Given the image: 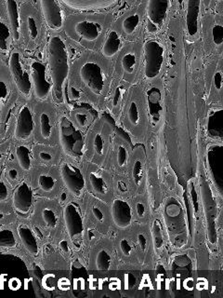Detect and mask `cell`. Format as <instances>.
I'll use <instances>...</instances> for the list:
<instances>
[{"instance_id": "obj_1", "label": "cell", "mask_w": 223, "mask_h": 298, "mask_svg": "<svg viewBox=\"0 0 223 298\" xmlns=\"http://www.w3.org/2000/svg\"><path fill=\"white\" fill-rule=\"evenodd\" d=\"M49 64L55 98L61 102L69 74V54L66 42L60 36H54L49 39Z\"/></svg>"}, {"instance_id": "obj_2", "label": "cell", "mask_w": 223, "mask_h": 298, "mask_svg": "<svg viewBox=\"0 0 223 298\" xmlns=\"http://www.w3.org/2000/svg\"><path fill=\"white\" fill-rule=\"evenodd\" d=\"M60 139L66 153L76 158L84 153L85 144L82 133L67 116H62L60 120Z\"/></svg>"}, {"instance_id": "obj_3", "label": "cell", "mask_w": 223, "mask_h": 298, "mask_svg": "<svg viewBox=\"0 0 223 298\" xmlns=\"http://www.w3.org/2000/svg\"><path fill=\"white\" fill-rule=\"evenodd\" d=\"M144 50V75L149 79L159 76L164 65L163 45L157 40H148L143 47Z\"/></svg>"}, {"instance_id": "obj_4", "label": "cell", "mask_w": 223, "mask_h": 298, "mask_svg": "<svg viewBox=\"0 0 223 298\" xmlns=\"http://www.w3.org/2000/svg\"><path fill=\"white\" fill-rule=\"evenodd\" d=\"M9 67L11 71V77L16 85L17 90L25 97H29L31 95L33 84L30 78V75L27 69L23 67L22 62V57L19 52L14 51L11 53L9 61Z\"/></svg>"}, {"instance_id": "obj_5", "label": "cell", "mask_w": 223, "mask_h": 298, "mask_svg": "<svg viewBox=\"0 0 223 298\" xmlns=\"http://www.w3.org/2000/svg\"><path fill=\"white\" fill-rule=\"evenodd\" d=\"M79 75L83 83L93 94L96 95L103 94L105 87V77L103 68L98 63L93 61L86 62L80 67Z\"/></svg>"}, {"instance_id": "obj_6", "label": "cell", "mask_w": 223, "mask_h": 298, "mask_svg": "<svg viewBox=\"0 0 223 298\" xmlns=\"http://www.w3.org/2000/svg\"><path fill=\"white\" fill-rule=\"evenodd\" d=\"M60 173L68 191L76 198H80L86 189V179L80 168L66 162L60 166Z\"/></svg>"}, {"instance_id": "obj_7", "label": "cell", "mask_w": 223, "mask_h": 298, "mask_svg": "<svg viewBox=\"0 0 223 298\" xmlns=\"http://www.w3.org/2000/svg\"><path fill=\"white\" fill-rule=\"evenodd\" d=\"M169 0H149L147 5L148 31L156 33L168 17Z\"/></svg>"}, {"instance_id": "obj_8", "label": "cell", "mask_w": 223, "mask_h": 298, "mask_svg": "<svg viewBox=\"0 0 223 298\" xmlns=\"http://www.w3.org/2000/svg\"><path fill=\"white\" fill-rule=\"evenodd\" d=\"M30 68L36 97L41 101L48 99L52 86L48 80L47 69L45 65L41 62L33 61L31 63Z\"/></svg>"}, {"instance_id": "obj_9", "label": "cell", "mask_w": 223, "mask_h": 298, "mask_svg": "<svg viewBox=\"0 0 223 298\" xmlns=\"http://www.w3.org/2000/svg\"><path fill=\"white\" fill-rule=\"evenodd\" d=\"M63 219L66 230L71 240L81 236L84 232V221L79 205L71 201L63 209Z\"/></svg>"}, {"instance_id": "obj_10", "label": "cell", "mask_w": 223, "mask_h": 298, "mask_svg": "<svg viewBox=\"0 0 223 298\" xmlns=\"http://www.w3.org/2000/svg\"><path fill=\"white\" fill-rule=\"evenodd\" d=\"M35 121L30 106L24 105L21 107L17 116L14 136L19 141H25L33 135Z\"/></svg>"}, {"instance_id": "obj_11", "label": "cell", "mask_w": 223, "mask_h": 298, "mask_svg": "<svg viewBox=\"0 0 223 298\" xmlns=\"http://www.w3.org/2000/svg\"><path fill=\"white\" fill-rule=\"evenodd\" d=\"M33 190L26 181L21 183L12 195V204L21 216H26L33 206Z\"/></svg>"}, {"instance_id": "obj_12", "label": "cell", "mask_w": 223, "mask_h": 298, "mask_svg": "<svg viewBox=\"0 0 223 298\" xmlns=\"http://www.w3.org/2000/svg\"><path fill=\"white\" fill-rule=\"evenodd\" d=\"M44 18L49 29L60 30L65 23V14L58 0H40Z\"/></svg>"}, {"instance_id": "obj_13", "label": "cell", "mask_w": 223, "mask_h": 298, "mask_svg": "<svg viewBox=\"0 0 223 298\" xmlns=\"http://www.w3.org/2000/svg\"><path fill=\"white\" fill-rule=\"evenodd\" d=\"M111 216L115 226L119 228H126L132 222V209L128 201L124 199H114L111 204Z\"/></svg>"}, {"instance_id": "obj_14", "label": "cell", "mask_w": 223, "mask_h": 298, "mask_svg": "<svg viewBox=\"0 0 223 298\" xmlns=\"http://www.w3.org/2000/svg\"><path fill=\"white\" fill-rule=\"evenodd\" d=\"M103 31V26L101 23L90 20H82L75 24V32L87 41L93 42L99 39Z\"/></svg>"}, {"instance_id": "obj_15", "label": "cell", "mask_w": 223, "mask_h": 298, "mask_svg": "<svg viewBox=\"0 0 223 298\" xmlns=\"http://www.w3.org/2000/svg\"><path fill=\"white\" fill-rule=\"evenodd\" d=\"M70 9L76 11L103 10L114 5L117 0H61Z\"/></svg>"}, {"instance_id": "obj_16", "label": "cell", "mask_w": 223, "mask_h": 298, "mask_svg": "<svg viewBox=\"0 0 223 298\" xmlns=\"http://www.w3.org/2000/svg\"><path fill=\"white\" fill-rule=\"evenodd\" d=\"M18 237L21 240L23 246L31 254H38L39 253V244L38 241L32 228L27 225L22 224L17 228Z\"/></svg>"}, {"instance_id": "obj_17", "label": "cell", "mask_w": 223, "mask_h": 298, "mask_svg": "<svg viewBox=\"0 0 223 298\" xmlns=\"http://www.w3.org/2000/svg\"><path fill=\"white\" fill-rule=\"evenodd\" d=\"M200 12V0H188L187 30L190 37H196L198 32V19Z\"/></svg>"}, {"instance_id": "obj_18", "label": "cell", "mask_w": 223, "mask_h": 298, "mask_svg": "<svg viewBox=\"0 0 223 298\" xmlns=\"http://www.w3.org/2000/svg\"><path fill=\"white\" fill-rule=\"evenodd\" d=\"M148 109L152 122L157 123L162 111L161 93L157 88H150L147 93Z\"/></svg>"}, {"instance_id": "obj_19", "label": "cell", "mask_w": 223, "mask_h": 298, "mask_svg": "<svg viewBox=\"0 0 223 298\" xmlns=\"http://www.w3.org/2000/svg\"><path fill=\"white\" fill-rule=\"evenodd\" d=\"M6 4H7V11L10 16L14 39L18 41L21 39V18H20L18 4H17L16 0H6Z\"/></svg>"}, {"instance_id": "obj_20", "label": "cell", "mask_w": 223, "mask_h": 298, "mask_svg": "<svg viewBox=\"0 0 223 298\" xmlns=\"http://www.w3.org/2000/svg\"><path fill=\"white\" fill-rule=\"evenodd\" d=\"M121 47H122V39L119 34L114 30H112L108 34L107 39L104 43V46L102 48V52L105 57L111 58V57H114L119 51Z\"/></svg>"}, {"instance_id": "obj_21", "label": "cell", "mask_w": 223, "mask_h": 298, "mask_svg": "<svg viewBox=\"0 0 223 298\" xmlns=\"http://www.w3.org/2000/svg\"><path fill=\"white\" fill-rule=\"evenodd\" d=\"M207 131L213 138H222V110L218 109L211 113L208 117Z\"/></svg>"}, {"instance_id": "obj_22", "label": "cell", "mask_w": 223, "mask_h": 298, "mask_svg": "<svg viewBox=\"0 0 223 298\" xmlns=\"http://www.w3.org/2000/svg\"><path fill=\"white\" fill-rule=\"evenodd\" d=\"M88 180L95 193L103 197H106L109 194V185L105 178L98 171H90L88 174Z\"/></svg>"}, {"instance_id": "obj_23", "label": "cell", "mask_w": 223, "mask_h": 298, "mask_svg": "<svg viewBox=\"0 0 223 298\" xmlns=\"http://www.w3.org/2000/svg\"><path fill=\"white\" fill-rule=\"evenodd\" d=\"M39 133L44 140H49L53 135V122L47 111H42L38 117Z\"/></svg>"}, {"instance_id": "obj_24", "label": "cell", "mask_w": 223, "mask_h": 298, "mask_svg": "<svg viewBox=\"0 0 223 298\" xmlns=\"http://www.w3.org/2000/svg\"><path fill=\"white\" fill-rule=\"evenodd\" d=\"M38 187L44 193L50 194L54 192L58 187L57 178L49 172L40 173L37 179Z\"/></svg>"}, {"instance_id": "obj_25", "label": "cell", "mask_w": 223, "mask_h": 298, "mask_svg": "<svg viewBox=\"0 0 223 298\" xmlns=\"http://www.w3.org/2000/svg\"><path fill=\"white\" fill-rule=\"evenodd\" d=\"M17 161L19 166L23 171H29L32 169V158H31V152L26 145H19L17 146L16 150Z\"/></svg>"}, {"instance_id": "obj_26", "label": "cell", "mask_w": 223, "mask_h": 298, "mask_svg": "<svg viewBox=\"0 0 223 298\" xmlns=\"http://www.w3.org/2000/svg\"><path fill=\"white\" fill-rule=\"evenodd\" d=\"M40 217H41V220L43 222L44 225L47 227L55 228L56 226H58V222H59L58 215H57L56 211L51 207H49V206L43 207L41 213H40Z\"/></svg>"}, {"instance_id": "obj_27", "label": "cell", "mask_w": 223, "mask_h": 298, "mask_svg": "<svg viewBox=\"0 0 223 298\" xmlns=\"http://www.w3.org/2000/svg\"><path fill=\"white\" fill-rule=\"evenodd\" d=\"M17 245V239L11 228L0 229V249L13 248Z\"/></svg>"}, {"instance_id": "obj_28", "label": "cell", "mask_w": 223, "mask_h": 298, "mask_svg": "<svg viewBox=\"0 0 223 298\" xmlns=\"http://www.w3.org/2000/svg\"><path fill=\"white\" fill-rule=\"evenodd\" d=\"M112 265V258L107 251L101 250L99 251L95 257V266L96 270L101 271H109Z\"/></svg>"}, {"instance_id": "obj_29", "label": "cell", "mask_w": 223, "mask_h": 298, "mask_svg": "<svg viewBox=\"0 0 223 298\" xmlns=\"http://www.w3.org/2000/svg\"><path fill=\"white\" fill-rule=\"evenodd\" d=\"M140 24V16L139 14L134 13L126 17L122 22V29L126 35H132L136 32L137 28Z\"/></svg>"}, {"instance_id": "obj_30", "label": "cell", "mask_w": 223, "mask_h": 298, "mask_svg": "<svg viewBox=\"0 0 223 298\" xmlns=\"http://www.w3.org/2000/svg\"><path fill=\"white\" fill-rule=\"evenodd\" d=\"M137 58L135 52L133 51H129L126 52L125 55L123 56L122 61H121V66L124 69V71L128 74H133L136 68Z\"/></svg>"}, {"instance_id": "obj_31", "label": "cell", "mask_w": 223, "mask_h": 298, "mask_svg": "<svg viewBox=\"0 0 223 298\" xmlns=\"http://www.w3.org/2000/svg\"><path fill=\"white\" fill-rule=\"evenodd\" d=\"M11 40L10 29L4 22L0 21V51L7 52L9 50Z\"/></svg>"}, {"instance_id": "obj_32", "label": "cell", "mask_w": 223, "mask_h": 298, "mask_svg": "<svg viewBox=\"0 0 223 298\" xmlns=\"http://www.w3.org/2000/svg\"><path fill=\"white\" fill-rule=\"evenodd\" d=\"M128 118H129V122H131V125L133 126H137L140 123V120H141L140 111L135 102H132L130 105L129 110H128Z\"/></svg>"}, {"instance_id": "obj_33", "label": "cell", "mask_w": 223, "mask_h": 298, "mask_svg": "<svg viewBox=\"0 0 223 298\" xmlns=\"http://www.w3.org/2000/svg\"><path fill=\"white\" fill-rule=\"evenodd\" d=\"M132 176L137 186H140L142 181V176H143V164H142V160H137L134 161Z\"/></svg>"}, {"instance_id": "obj_34", "label": "cell", "mask_w": 223, "mask_h": 298, "mask_svg": "<svg viewBox=\"0 0 223 298\" xmlns=\"http://www.w3.org/2000/svg\"><path fill=\"white\" fill-rule=\"evenodd\" d=\"M27 27H28V34H29V37L31 38V39H38V22L37 20L35 19V17L30 15L27 17Z\"/></svg>"}, {"instance_id": "obj_35", "label": "cell", "mask_w": 223, "mask_h": 298, "mask_svg": "<svg viewBox=\"0 0 223 298\" xmlns=\"http://www.w3.org/2000/svg\"><path fill=\"white\" fill-rule=\"evenodd\" d=\"M212 38L214 43L216 45L222 44L223 42V26L220 24H215L212 28Z\"/></svg>"}, {"instance_id": "obj_36", "label": "cell", "mask_w": 223, "mask_h": 298, "mask_svg": "<svg viewBox=\"0 0 223 298\" xmlns=\"http://www.w3.org/2000/svg\"><path fill=\"white\" fill-rule=\"evenodd\" d=\"M129 160V152L124 145H120L117 151V164L119 167L126 165Z\"/></svg>"}, {"instance_id": "obj_37", "label": "cell", "mask_w": 223, "mask_h": 298, "mask_svg": "<svg viewBox=\"0 0 223 298\" xmlns=\"http://www.w3.org/2000/svg\"><path fill=\"white\" fill-rule=\"evenodd\" d=\"M93 147L97 154L103 155L104 152V139L101 134H96L93 141Z\"/></svg>"}, {"instance_id": "obj_38", "label": "cell", "mask_w": 223, "mask_h": 298, "mask_svg": "<svg viewBox=\"0 0 223 298\" xmlns=\"http://www.w3.org/2000/svg\"><path fill=\"white\" fill-rule=\"evenodd\" d=\"M153 237H154V241H155V245L157 247H161V245L163 243V239H162L161 226L158 222H155L153 225Z\"/></svg>"}, {"instance_id": "obj_39", "label": "cell", "mask_w": 223, "mask_h": 298, "mask_svg": "<svg viewBox=\"0 0 223 298\" xmlns=\"http://www.w3.org/2000/svg\"><path fill=\"white\" fill-rule=\"evenodd\" d=\"M120 249L122 251V253L125 256H130L131 253H132V245H131V242L128 239H122L119 243Z\"/></svg>"}, {"instance_id": "obj_40", "label": "cell", "mask_w": 223, "mask_h": 298, "mask_svg": "<svg viewBox=\"0 0 223 298\" xmlns=\"http://www.w3.org/2000/svg\"><path fill=\"white\" fill-rule=\"evenodd\" d=\"M9 196H10L9 188L7 187L5 182L0 179V203L5 202L6 200L9 199Z\"/></svg>"}, {"instance_id": "obj_41", "label": "cell", "mask_w": 223, "mask_h": 298, "mask_svg": "<svg viewBox=\"0 0 223 298\" xmlns=\"http://www.w3.org/2000/svg\"><path fill=\"white\" fill-rule=\"evenodd\" d=\"M75 118H76V123L79 127H86V125L88 122V117H87V114H85V113H80V112L76 113L75 115Z\"/></svg>"}, {"instance_id": "obj_42", "label": "cell", "mask_w": 223, "mask_h": 298, "mask_svg": "<svg viewBox=\"0 0 223 298\" xmlns=\"http://www.w3.org/2000/svg\"><path fill=\"white\" fill-rule=\"evenodd\" d=\"M38 158L44 162H51L54 160V155L47 150H41L38 152Z\"/></svg>"}, {"instance_id": "obj_43", "label": "cell", "mask_w": 223, "mask_h": 298, "mask_svg": "<svg viewBox=\"0 0 223 298\" xmlns=\"http://www.w3.org/2000/svg\"><path fill=\"white\" fill-rule=\"evenodd\" d=\"M92 215L95 219L100 223H104L105 220V214L104 213V211L102 210L100 207L97 206H94L92 208Z\"/></svg>"}, {"instance_id": "obj_44", "label": "cell", "mask_w": 223, "mask_h": 298, "mask_svg": "<svg viewBox=\"0 0 223 298\" xmlns=\"http://www.w3.org/2000/svg\"><path fill=\"white\" fill-rule=\"evenodd\" d=\"M8 92V85H7V81L5 78L0 76V93H7ZM6 96H0V105L2 103V101L5 99Z\"/></svg>"}, {"instance_id": "obj_45", "label": "cell", "mask_w": 223, "mask_h": 298, "mask_svg": "<svg viewBox=\"0 0 223 298\" xmlns=\"http://www.w3.org/2000/svg\"><path fill=\"white\" fill-rule=\"evenodd\" d=\"M214 84H215V87L218 90H220L222 87V73L220 71L216 73L215 76H214Z\"/></svg>"}, {"instance_id": "obj_46", "label": "cell", "mask_w": 223, "mask_h": 298, "mask_svg": "<svg viewBox=\"0 0 223 298\" xmlns=\"http://www.w3.org/2000/svg\"><path fill=\"white\" fill-rule=\"evenodd\" d=\"M19 175L20 174H19V171H18L16 168H11L7 172V176L11 181H17L18 178H19Z\"/></svg>"}, {"instance_id": "obj_47", "label": "cell", "mask_w": 223, "mask_h": 298, "mask_svg": "<svg viewBox=\"0 0 223 298\" xmlns=\"http://www.w3.org/2000/svg\"><path fill=\"white\" fill-rule=\"evenodd\" d=\"M138 242H139V244L141 246L142 252H144L147 248V239L145 237L143 234H139L138 235Z\"/></svg>"}, {"instance_id": "obj_48", "label": "cell", "mask_w": 223, "mask_h": 298, "mask_svg": "<svg viewBox=\"0 0 223 298\" xmlns=\"http://www.w3.org/2000/svg\"><path fill=\"white\" fill-rule=\"evenodd\" d=\"M136 212L139 217H143L145 214V206L141 201L136 203Z\"/></svg>"}, {"instance_id": "obj_49", "label": "cell", "mask_w": 223, "mask_h": 298, "mask_svg": "<svg viewBox=\"0 0 223 298\" xmlns=\"http://www.w3.org/2000/svg\"><path fill=\"white\" fill-rule=\"evenodd\" d=\"M70 94H71L72 97L75 98V99L80 98V92L77 88H75V87H71L70 88Z\"/></svg>"}, {"instance_id": "obj_50", "label": "cell", "mask_w": 223, "mask_h": 298, "mask_svg": "<svg viewBox=\"0 0 223 298\" xmlns=\"http://www.w3.org/2000/svg\"><path fill=\"white\" fill-rule=\"evenodd\" d=\"M120 98H121V91H120V88H118L117 90H116V91H115V94H114V105H116L117 104H118V103H119Z\"/></svg>"}, {"instance_id": "obj_51", "label": "cell", "mask_w": 223, "mask_h": 298, "mask_svg": "<svg viewBox=\"0 0 223 298\" xmlns=\"http://www.w3.org/2000/svg\"><path fill=\"white\" fill-rule=\"evenodd\" d=\"M4 216H5L4 213L0 210V220H3V219H4Z\"/></svg>"}, {"instance_id": "obj_52", "label": "cell", "mask_w": 223, "mask_h": 298, "mask_svg": "<svg viewBox=\"0 0 223 298\" xmlns=\"http://www.w3.org/2000/svg\"><path fill=\"white\" fill-rule=\"evenodd\" d=\"M2 160V155L0 154V161Z\"/></svg>"}]
</instances>
